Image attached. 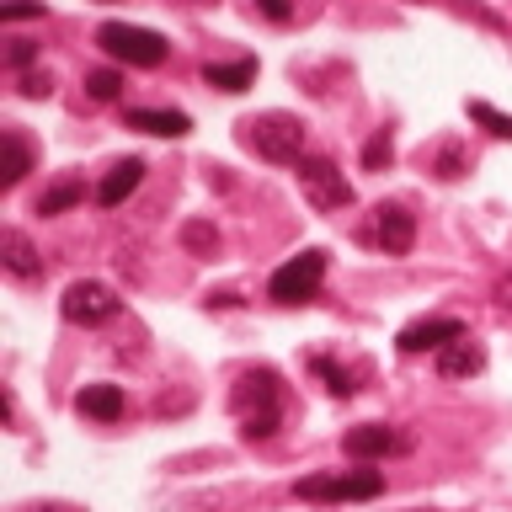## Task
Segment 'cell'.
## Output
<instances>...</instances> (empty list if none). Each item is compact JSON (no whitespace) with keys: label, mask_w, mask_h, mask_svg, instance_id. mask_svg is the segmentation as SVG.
Instances as JSON below:
<instances>
[{"label":"cell","mask_w":512,"mask_h":512,"mask_svg":"<svg viewBox=\"0 0 512 512\" xmlns=\"http://www.w3.org/2000/svg\"><path fill=\"white\" fill-rule=\"evenodd\" d=\"M240 144L256 150L272 166H299L304 160V123L294 112H262V118H246L240 123Z\"/></svg>","instance_id":"6da1fadb"},{"label":"cell","mask_w":512,"mask_h":512,"mask_svg":"<svg viewBox=\"0 0 512 512\" xmlns=\"http://www.w3.org/2000/svg\"><path fill=\"white\" fill-rule=\"evenodd\" d=\"M299 502H374L384 496L379 470H331V475H304L294 486Z\"/></svg>","instance_id":"7a4b0ae2"},{"label":"cell","mask_w":512,"mask_h":512,"mask_svg":"<svg viewBox=\"0 0 512 512\" xmlns=\"http://www.w3.org/2000/svg\"><path fill=\"white\" fill-rule=\"evenodd\" d=\"M96 43H102L112 59L134 64V70H155V64H166V54H171V43L160 38V32L128 27V22H102L96 27Z\"/></svg>","instance_id":"3957f363"},{"label":"cell","mask_w":512,"mask_h":512,"mask_svg":"<svg viewBox=\"0 0 512 512\" xmlns=\"http://www.w3.org/2000/svg\"><path fill=\"white\" fill-rule=\"evenodd\" d=\"M294 176H299V192L310 198V208H320V214H342V208H352V182L336 171V160L304 155L294 166Z\"/></svg>","instance_id":"277c9868"},{"label":"cell","mask_w":512,"mask_h":512,"mask_svg":"<svg viewBox=\"0 0 512 512\" xmlns=\"http://www.w3.org/2000/svg\"><path fill=\"white\" fill-rule=\"evenodd\" d=\"M320 278H326V251L310 246V251H299L294 262H283L278 272H272L267 294L278 304H310L320 294Z\"/></svg>","instance_id":"5b68a950"},{"label":"cell","mask_w":512,"mask_h":512,"mask_svg":"<svg viewBox=\"0 0 512 512\" xmlns=\"http://www.w3.org/2000/svg\"><path fill=\"white\" fill-rule=\"evenodd\" d=\"M59 315L70 320V326H107V320H118L123 315V299L112 294L107 283H96V278H80L64 288V299H59Z\"/></svg>","instance_id":"8992f818"},{"label":"cell","mask_w":512,"mask_h":512,"mask_svg":"<svg viewBox=\"0 0 512 512\" xmlns=\"http://www.w3.org/2000/svg\"><path fill=\"white\" fill-rule=\"evenodd\" d=\"M230 406L246 416H278V374L272 368H251V374H240L235 379V390H230Z\"/></svg>","instance_id":"52a82bcc"},{"label":"cell","mask_w":512,"mask_h":512,"mask_svg":"<svg viewBox=\"0 0 512 512\" xmlns=\"http://www.w3.org/2000/svg\"><path fill=\"white\" fill-rule=\"evenodd\" d=\"M459 336H470V331H464V320H454V315H427V320H411V326L395 336V347H400V352H443L448 342H459Z\"/></svg>","instance_id":"ba28073f"},{"label":"cell","mask_w":512,"mask_h":512,"mask_svg":"<svg viewBox=\"0 0 512 512\" xmlns=\"http://www.w3.org/2000/svg\"><path fill=\"white\" fill-rule=\"evenodd\" d=\"M411 438L406 432H395V427H379V422H368V427H352L347 438H342V454L347 459H390V454H406Z\"/></svg>","instance_id":"9c48e42d"},{"label":"cell","mask_w":512,"mask_h":512,"mask_svg":"<svg viewBox=\"0 0 512 512\" xmlns=\"http://www.w3.org/2000/svg\"><path fill=\"white\" fill-rule=\"evenodd\" d=\"M374 240L384 246V256H406L416 246V219L400 203H379L374 208Z\"/></svg>","instance_id":"30bf717a"},{"label":"cell","mask_w":512,"mask_h":512,"mask_svg":"<svg viewBox=\"0 0 512 512\" xmlns=\"http://www.w3.org/2000/svg\"><path fill=\"white\" fill-rule=\"evenodd\" d=\"M123 123L139 128V134H160V139H182L192 128V118H187V112H176V107H128Z\"/></svg>","instance_id":"8fae6325"},{"label":"cell","mask_w":512,"mask_h":512,"mask_svg":"<svg viewBox=\"0 0 512 512\" xmlns=\"http://www.w3.org/2000/svg\"><path fill=\"white\" fill-rule=\"evenodd\" d=\"M0 267H6L11 278H22V283L43 278V256H38V246H32L22 230H6V235H0Z\"/></svg>","instance_id":"7c38bea8"},{"label":"cell","mask_w":512,"mask_h":512,"mask_svg":"<svg viewBox=\"0 0 512 512\" xmlns=\"http://www.w3.org/2000/svg\"><path fill=\"white\" fill-rule=\"evenodd\" d=\"M144 182V160L139 155H128V160H118L102 182H96V203L102 208H118V203H128V192H134Z\"/></svg>","instance_id":"4fadbf2b"},{"label":"cell","mask_w":512,"mask_h":512,"mask_svg":"<svg viewBox=\"0 0 512 512\" xmlns=\"http://www.w3.org/2000/svg\"><path fill=\"white\" fill-rule=\"evenodd\" d=\"M480 368H486V347L470 342V336H459V342H448L438 352V374L443 379H470V374H480Z\"/></svg>","instance_id":"5bb4252c"},{"label":"cell","mask_w":512,"mask_h":512,"mask_svg":"<svg viewBox=\"0 0 512 512\" xmlns=\"http://www.w3.org/2000/svg\"><path fill=\"white\" fill-rule=\"evenodd\" d=\"M75 411L91 416V422H118L123 416V390L118 384H86V390L75 395Z\"/></svg>","instance_id":"9a60e30c"},{"label":"cell","mask_w":512,"mask_h":512,"mask_svg":"<svg viewBox=\"0 0 512 512\" xmlns=\"http://www.w3.org/2000/svg\"><path fill=\"white\" fill-rule=\"evenodd\" d=\"M256 80V59H235V64H203V86H214L224 96H240Z\"/></svg>","instance_id":"2e32d148"},{"label":"cell","mask_w":512,"mask_h":512,"mask_svg":"<svg viewBox=\"0 0 512 512\" xmlns=\"http://www.w3.org/2000/svg\"><path fill=\"white\" fill-rule=\"evenodd\" d=\"M0 144H6V166H0V187H16L22 176L32 171V144L16 134V128H6L0 134Z\"/></svg>","instance_id":"e0dca14e"},{"label":"cell","mask_w":512,"mask_h":512,"mask_svg":"<svg viewBox=\"0 0 512 512\" xmlns=\"http://www.w3.org/2000/svg\"><path fill=\"white\" fill-rule=\"evenodd\" d=\"M80 198H86V182H80V176H64V182L43 187V198H38V214H43V219H54V214H64V208H75Z\"/></svg>","instance_id":"ac0fdd59"},{"label":"cell","mask_w":512,"mask_h":512,"mask_svg":"<svg viewBox=\"0 0 512 512\" xmlns=\"http://www.w3.org/2000/svg\"><path fill=\"white\" fill-rule=\"evenodd\" d=\"M310 374H315L320 384H326L331 395H342V400H347L352 390H358V384H352V374H347V368H342V363H331V358H310Z\"/></svg>","instance_id":"d6986e66"},{"label":"cell","mask_w":512,"mask_h":512,"mask_svg":"<svg viewBox=\"0 0 512 512\" xmlns=\"http://www.w3.org/2000/svg\"><path fill=\"white\" fill-rule=\"evenodd\" d=\"M182 246L192 251V256H214V246H219V230L208 219H187L182 224Z\"/></svg>","instance_id":"ffe728a7"},{"label":"cell","mask_w":512,"mask_h":512,"mask_svg":"<svg viewBox=\"0 0 512 512\" xmlns=\"http://www.w3.org/2000/svg\"><path fill=\"white\" fill-rule=\"evenodd\" d=\"M432 171H438L443 182H459V176L470 171V160H464V150L454 139H448V144H438V155H432Z\"/></svg>","instance_id":"44dd1931"},{"label":"cell","mask_w":512,"mask_h":512,"mask_svg":"<svg viewBox=\"0 0 512 512\" xmlns=\"http://www.w3.org/2000/svg\"><path fill=\"white\" fill-rule=\"evenodd\" d=\"M86 96H91V102H118V96H123V75L118 70H91L86 75Z\"/></svg>","instance_id":"7402d4cb"},{"label":"cell","mask_w":512,"mask_h":512,"mask_svg":"<svg viewBox=\"0 0 512 512\" xmlns=\"http://www.w3.org/2000/svg\"><path fill=\"white\" fill-rule=\"evenodd\" d=\"M470 118L486 128V134H496V139H512V118L507 112H496L491 102H470Z\"/></svg>","instance_id":"603a6c76"},{"label":"cell","mask_w":512,"mask_h":512,"mask_svg":"<svg viewBox=\"0 0 512 512\" xmlns=\"http://www.w3.org/2000/svg\"><path fill=\"white\" fill-rule=\"evenodd\" d=\"M395 160V139H390V128H384V134H374L363 144V171H384Z\"/></svg>","instance_id":"cb8c5ba5"},{"label":"cell","mask_w":512,"mask_h":512,"mask_svg":"<svg viewBox=\"0 0 512 512\" xmlns=\"http://www.w3.org/2000/svg\"><path fill=\"white\" fill-rule=\"evenodd\" d=\"M16 91H22L27 102H38V96H48V91H54V75H48V70H27L22 80H16Z\"/></svg>","instance_id":"d4e9b609"},{"label":"cell","mask_w":512,"mask_h":512,"mask_svg":"<svg viewBox=\"0 0 512 512\" xmlns=\"http://www.w3.org/2000/svg\"><path fill=\"white\" fill-rule=\"evenodd\" d=\"M43 11H48L43 0H6V6H0L6 22H32V16H43Z\"/></svg>","instance_id":"484cf974"},{"label":"cell","mask_w":512,"mask_h":512,"mask_svg":"<svg viewBox=\"0 0 512 512\" xmlns=\"http://www.w3.org/2000/svg\"><path fill=\"white\" fill-rule=\"evenodd\" d=\"M32 59H38V43H27V38H11V48H6V64H11V70H27Z\"/></svg>","instance_id":"4316f807"},{"label":"cell","mask_w":512,"mask_h":512,"mask_svg":"<svg viewBox=\"0 0 512 512\" xmlns=\"http://www.w3.org/2000/svg\"><path fill=\"white\" fill-rule=\"evenodd\" d=\"M272 432H278V416H251V422L240 427V438L256 443V438H272Z\"/></svg>","instance_id":"83f0119b"},{"label":"cell","mask_w":512,"mask_h":512,"mask_svg":"<svg viewBox=\"0 0 512 512\" xmlns=\"http://www.w3.org/2000/svg\"><path fill=\"white\" fill-rule=\"evenodd\" d=\"M256 6H262L267 22H288V16H294V6H288V0H256Z\"/></svg>","instance_id":"f1b7e54d"},{"label":"cell","mask_w":512,"mask_h":512,"mask_svg":"<svg viewBox=\"0 0 512 512\" xmlns=\"http://www.w3.org/2000/svg\"><path fill=\"white\" fill-rule=\"evenodd\" d=\"M235 304H240L235 288H219V294H208V310H235Z\"/></svg>","instance_id":"f546056e"},{"label":"cell","mask_w":512,"mask_h":512,"mask_svg":"<svg viewBox=\"0 0 512 512\" xmlns=\"http://www.w3.org/2000/svg\"><path fill=\"white\" fill-rule=\"evenodd\" d=\"M11 512H80L70 502H27V507H11Z\"/></svg>","instance_id":"4dcf8cb0"},{"label":"cell","mask_w":512,"mask_h":512,"mask_svg":"<svg viewBox=\"0 0 512 512\" xmlns=\"http://www.w3.org/2000/svg\"><path fill=\"white\" fill-rule=\"evenodd\" d=\"M496 299H502V304H507V310H512V272H507V278H502V283H496Z\"/></svg>","instance_id":"1f68e13d"},{"label":"cell","mask_w":512,"mask_h":512,"mask_svg":"<svg viewBox=\"0 0 512 512\" xmlns=\"http://www.w3.org/2000/svg\"><path fill=\"white\" fill-rule=\"evenodd\" d=\"M411 512H427V507H411Z\"/></svg>","instance_id":"d6a6232c"},{"label":"cell","mask_w":512,"mask_h":512,"mask_svg":"<svg viewBox=\"0 0 512 512\" xmlns=\"http://www.w3.org/2000/svg\"><path fill=\"white\" fill-rule=\"evenodd\" d=\"M198 6H208V0H198Z\"/></svg>","instance_id":"836d02e7"},{"label":"cell","mask_w":512,"mask_h":512,"mask_svg":"<svg viewBox=\"0 0 512 512\" xmlns=\"http://www.w3.org/2000/svg\"><path fill=\"white\" fill-rule=\"evenodd\" d=\"M416 6H422V0H416Z\"/></svg>","instance_id":"e575fe53"}]
</instances>
